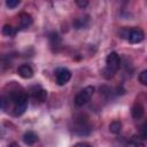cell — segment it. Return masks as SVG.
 <instances>
[{"label": "cell", "mask_w": 147, "mask_h": 147, "mask_svg": "<svg viewBox=\"0 0 147 147\" xmlns=\"http://www.w3.org/2000/svg\"><path fill=\"white\" fill-rule=\"evenodd\" d=\"M20 5V1L18 0H7L6 1V6L8 8H15Z\"/></svg>", "instance_id": "obj_16"}, {"label": "cell", "mask_w": 147, "mask_h": 147, "mask_svg": "<svg viewBox=\"0 0 147 147\" xmlns=\"http://www.w3.org/2000/svg\"><path fill=\"white\" fill-rule=\"evenodd\" d=\"M8 103H9V99L3 96V95H0V108L6 109L8 107Z\"/></svg>", "instance_id": "obj_15"}, {"label": "cell", "mask_w": 147, "mask_h": 147, "mask_svg": "<svg viewBox=\"0 0 147 147\" xmlns=\"http://www.w3.org/2000/svg\"><path fill=\"white\" fill-rule=\"evenodd\" d=\"M74 147H92V146L87 142H77L74 145Z\"/></svg>", "instance_id": "obj_18"}, {"label": "cell", "mask_w": 147, "mask_h": 147, "mask_svg": "<svg viewBox=\"0 0 147 147\" xmlns=\"http://www.w3.org/2000/svg\"><path fill=\"white\" fill-rule=\"evenodd\" d=\"M138 79H139V82H140L142 85H147V70H142V71L139 74Z\"/></svg>", "instance_id": "obj_14"}, {"label": "cell", "mask_w": 147, "mask_h": 147, "mask_svg": "<svg viewBox=\"0 0 147 147\" xmlns=\"http://www.w3.org/2000/svg\"><path fill=\"white\" fill-rule=\"evenodd\" d=\"M76 3H77L80 8H84V7H86V6L88 5V2H87L86 0H84V1H82V0H77V1H76Z\"/></svg>", "instance_id": "obj_17"}, {"label": "cell", "mask_w": 147, "mask_h": 147, "mask_svg": "<svg viewBox=\"0 0 147 147\" xmlns=\"http://www.w3.org/2000/svg\"><path fill=\"white\" fill-rule=\"evenodd\" d=\"M55 77H56V83L59 85H64L70 80L71 72L67 68H57L55 71Z\"/></svg>", "instance_id": "obj_5"}, {"label": "cell", "mask_w": 147, "mask_h": 147, "mask_svg": "<svg viewBox=\"0 0 147 147\" xmlns=\"http://www.w3.org/2000/svg\"><path fill=\"white\" fill-rule=\"evenodd\" d=\"M137 147H144V145H142V144H140V145L137 144Z\"/></svg>", "instance_id": "obj_20"}, {"label": "cell", "mask_w": 147, "mask_h": 147, "mask_svg": "<svg viewBox=\"0 0 147 147\" xmlns=\"http://www.w3.org/2000/svg\"><path fill=\"white\" fill-rule=\"evenodd\" d=\"M49 42H51V46L52 47H59L60 46V42H61L60 36L56 32H52L49 34Z\"/></svg>", "instance_id": "obj_11"}, {"label": "cell", "mask_w": 147, "mask_h": 147, "mask_svg": "<svg viewBox=\"0 0 147 147\" xmlns=\"http://www.w3.org/2000/svg\"><path fill=\"white\" fill-rule=\"evenodd\" d=\"M33 95H34V98H36L38 101L42 102V101H45L46 98H47V92H46L45 90H42V88H39V90L34 91Z\"/></svg>", "instance_id": "obj_12"}, {"label": "cell", "mask_w": 147, "mask_h": 147, "mask_svg": "<svg viewBox=\"0 0 147 147\" xmlns=\"http://www.w3.org/2000/svg\"><path fill=\"white\" fill-rule=\"evenodd\" d=\"M121 36L122 38L129 40L131 44H138V42H141L145 38V33L141 29L139 28H133V29H123L121 31Z\"/></svg>", "instance_id": "obj_3"}, {"label": "cell", "mask_w": 147, "mask_h": 147, "mask_svg": "<svg viewBox=\"0 0 147 147\" xmlns=\"http://www.w3.org/2000/svg\"><path fill=\"white\" fill-rule=\"evenodd\" d=\"M32 24V16L28 13H22L20 15V26L22 29H26Z\"/></svg>", "instance_id": "obj_8"}, {"label": "cell", "mask_w": 147, "mask_h": 147, "mask_svg": "<svg viewBox=\"0 0 147 147\" xmlns=\"http://www.w3.org/2000/svg\"><path fill=\"white\" fill-rule=\"evenodd\" d=\"M109 131L111 133H119L122 131V123L119 121H113L110 124H109Z\"/></svg>", "instance_id": "obj_10"}, {"label": "cell", "mask_w": 147, "mask_h": 147, "mask_svg": "<svg viewBox=\"0 0 147 147\" xmlns=\"http://www.w3.org/2000/svg\"><path fill=\"white\" fill-rule=\"evenodd\" d=\"M94 93V87L93 86H86L84 90H82L76 96H75V105L77 107H82L84 105H86L90 99L92 98Z\"/></svg>", "instance_id": "obj_4"}, {"label": "cell", "mask_w": 147, "mask_h": 147, "mask_svg": "<svg viewBox=\"0 0 147 147\" xmlns=\"http://www.w3.org/2000/svg\"><path fill=\"white\" fill-rule=\"evenodd\" d=\"M17 74H18L22 78L29 79V78H31V77L33 76V70H32V68H31L29 64H22V65L18 67Z\"/></svg>", "instance_id": "obj_6"}, {"label": "cell", "mask_w": 147, "mask_h": 147, "mask_svg": "<svg viewBox=\"0 0 147 147\" xmlns=\"http://www.w3.org/2000/svg\"><path fill=\"white\" fill-rule=\"evenodd\" d=\"M144 113H145V109H144V106L140 103V102H136L132 107V110H131V114H132V117L134 119H140L142 116H144Z\"/></svg>", "instance_id": "obj_7"}, {"label": "cell", "mask_w": 147, "mask_h": 147, "mask_svg": "<svg viewBox=\"0 0 147 147\" xmlns=\"http://www.w3.org/2000/svg\"><path fill=\"white\" fill-rule=\"evenodd\" d=\"M10 100L14 102V113L16 116H20L22 114L25 113L26 108H28V103H29V99L28 95L24 92H11L10 93Z\"/></svg>", "instance_id": "obj_2"}, {"label": "cell", "mask_w": 147, "mask_h": 147, "mask_svg": "<svg viewBox=\"0 0 147 147\" xmlns=\"http://www.w3.org/2000/svg\"><path fill=\"white\" fill-rule=\"evenodd\" d=\"M9 147H20V146H18V144L13 142V144H10V146H9Z\"/></svg>", "instance_id": "obj_19"}, {"label": "cell", "mask_w": 147, "mask_h": 147, "mask_svg": "<svg viewBox=\"0 0 147 147\" xmlns=\"http://www.w3.org/2000/svg\"><path fill=\"white\" fill-rule=\"evenodd\" d=\"M121 67V57L116 52H111L106 57V68L103 69V76L111 78Z\"/></svg>", "instance_id": "obj_1"}, {"label": "cell", "mask_w": 147, "mask_h": 147, "mask_svg": "<svg viewBox=\"0 0 147 147\" xmlns=\"http://www.w3.org/2000/svg\"><path fill=\"white\" fill-rule=\"evenodd\" d=\"M2 33H3L5 36L11 37V36H14V34L16 33V29H15L13 25L6 24V25H3V28H2Z\"/></svg>", "instance_id": "obj_13"}, {"label": "cell", "mask_w": 147, "mask_h": 147, "mask_svg": "<svg viewBox=\"0 0 147 147\" xmlns=\"http://www.w3.org/2000/svg\"><path fill=\"white\" fill-rule=\"evenodd\" d=\"M23 141L26 145H33L38 141V136L32 131H28L23 134Z\"/></svg>", "instance_id": "obj_9"}]
</instances>
